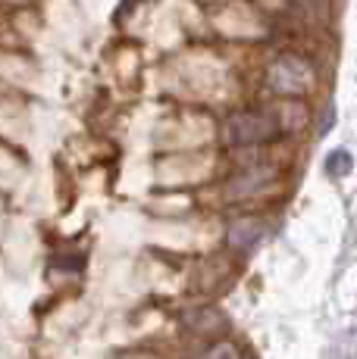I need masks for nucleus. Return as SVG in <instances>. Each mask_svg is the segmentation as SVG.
Wrapping results in <instances>:
<instances>
[{
  "label": "nucleus",
  "mask_w": 357,
  "mask_h": 359,
  "mask_svg": "<svg viewBox=\"0 0 357 359\" xmlns=\"http://www.w3.org/2000/svg\"><path fill=\"white\" fill-rule=\"evenodd\" d=\"M266 85L270 91L283 94V97H294V94L311 91L313 85V69L304 57H294V53H283L276 63L266 72Z\"/></svg>",
  "instance_id": "f257e3e1"
},
{
  "label": "nucleus",
  "mask_w": 357,
  "mask_h": 359,
  "mask_svg": "<svg viewBox=\"0 0 357 359\" xmlns=\"http://www.w3.org/2000/svg\"><path fill=\"white\" fill-rule=\"evenodd\" d=\"M226 144L232 147H248V144H264L273 141L279 135V122L276 116H266V113H235L226 119Z\"/></svg>",
  "instance_id": "f03ea898"
},
{
  "label": "nucleus",
  "mask_w": 357,
  "mask_h": 359,
  "mask_svg": "<svg viewBox=\"0 0 357 359\" xmlns=\"http://www.w3.org/2000/svg\"><path fill=\"white\" fill-rule=\"evenodd\" d=\"M260 238H264V225H260L257 219H238L229 229V244L235 247V250H248Z\"/></svg>",
  "instance_id": "7ed1b4c3"
},
{
  "label": "nucleus",
  "mask_w": 357,
  "mask_h": 359,
  "mask_svg": "<svg viewBox=\"0 0 357 359\" xmlns=\"http://www.w3.org/2000/svg\"><path fill=\"white\" fill-rule=\"evenodd\" d=\"M351 154L348 150H332V154L326 156V163H323V169H326V175H332V178H342V175H348L351 172Z\"/></svg>",
  "instance_id": "20e7f679"
},
{
  "label": "nucleus",
  "mask_w": 357,
  "mask_h": 359,
  "mask_svg": "<svg viewBox=\"0 0 357 359\" xmlns=\"http://www.w3.org/2000/svg\"><path fill=\"white\" fill-rule=\"evenodd\" d=\"M197 359H242V356H238V350L232 347V344H214V347L204 350Z\"/></svg>",
  "instance_id": "39448f33"
}]
</instances>
